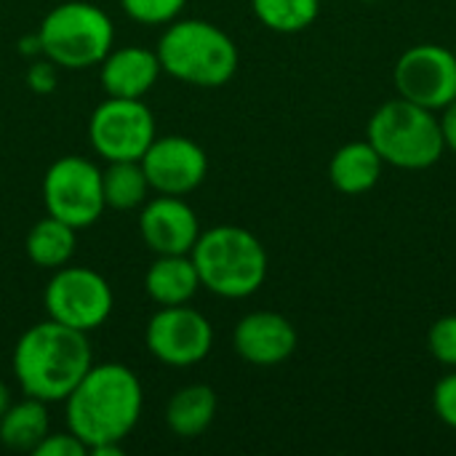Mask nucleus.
Returning <instances> with one entry per match:
<instances>
[{"label": "nucleus", "mask_w": 456, "mask_h": 456, "mask_svg": "<svg viewBox=\"0 0 456 456\" xmlns=\"http://www.w3.org/2000/svg\"><path fill=\"white\" fill-rule=\"evenodd\" d=\"M144 390L139 377L123 363H94L77 387L64 398L67 430L86 449L123 444L139 425Z\"/></svg>", "instance_id": "f257e3e1"}, {"label": "nucleus", "mask_w": 456, "mask_h": 456, "mask_svg": "<svg viewBox=\"0 0 456 456\" xmlns=\"http://www.w3.org/2000/svg\"><path fill=\"white\" fill-rule=\"evenodd\" d=\"M91 366L94 353L88 334L51 318L29 326L16 339L11 355L21 393L43 403H64Z\"/></svg>", "instance_id": "f03ea898"}, {"label": "nucleus", "mask_w": 456, "mask_h": 456, "mask_svg": "<svg viewBox=\"0 0 456 456\" xmlns=\"http://www.w3.org/2000/svg\"><path fill=\"white\" fill-rule=\"evenodd\" d=\"M155 53L166 75L198 88H219L238 72L235 40L206 19H176L166 24Z\"/></svg>", "instance_id": "7ed1b4c3"}, {"label": "nucleus", "mask_w": 456, "mask_h": 456, "mask_svg": "<svg viewBox=\"0 0 456 456\" xmlns=\"http://www.w3.org/2000/svg\"><path fill=\"white\" fill-rule=\"evenodd\" d=\"M200 289L222 299H246L267 281V251L262 240L238 224L203 230L190 251Z\"/></svg>", "instance_id": "20e7f679"}, {"label": "nucleus", "mask_w": 456, "mask_h": 456, "mask_svg": "<svg viewBox=\"0 0 456 456\" xmlns=\"http://www.w3.org/2000/svg\"><path fill=\"white\" fill-rule=\"evenodd\" d=\"M366 139L379 158L403 171H422L441 160L446 142L438 115L403 96L385 102L366 126Z\"/></svg>", "instance_id": "39448f33"}, {"label": "nucleus", "mask_w": 456, "mask_h": 456, "mask_svg": "<svg viewBox=\"0 0 456 456\" xmlns=\"http://www.w3.org/2000/svg\"><path fill=\"white\" fill-rule=\"evenodd\" d=\"M43 56L59 69H88L112 51L115 24L107 11L86 0L53 5L37 27Z\"/></svg>", "instance_id": "423d86ee"}, {"label": "nucleus", "mask_w": 456, "mask_h": 456, "mask_svg": "<svg viewBox=\"0 0 456 456\" xmlns=\"http://www.w3.org/2000/svg\"><path fill=\"white\" fill-rule=\"evenodd\" d=\"M43 307L51 321L77 331H94L112 315L115 294L107 278L91 267L64 265L43 289Z\"/></svg>", "instance_id": "0eeeda50"}, {"label": "nucleus", "mask_w": 456, "mask_h": 456, "mask_svg": "<svg viewBox=\"0 0 456 456\" xmlns=\"http://www.w3.org/2000/svg\"><path fill=\"white\" fill-rule=\"evenodd\" d=\"M43 203L45 214L75 230L96 224L107 208L102 192V168L83 155L56 158L43 176Z\"/></svg>", "instance_id": "6e6552de"}, {"label": "nucleus", "mask_w": 456, "mask_h": 456, "mask_svg": "<svg viewBox=\"0 0 456 456\" xmlns=\"http://www.w3.org/2000/svg\"><path fill=\"white\" fill-rule=\"evenodd\" d=\"M155 136V115L144 99L107 96L88 118V142L104 163L142 160Z\"/></svg>", "instance_id": "1a4fd4ad"}, {"label": "nucleus", "mask_w": 456, "mask_h": 456, "mask_svg": "<svg viewBox=\"0 0 456 456\" xmlns=\"http://www.w3.org/2000/svg\"><path fill=\"white\" fill-rule=\"evenodd\" d=\"M144 345L155 361L174 369H190L208 358L214 326L190 305L160 307L144 329Z\"/></svg>", "instance_id": "9d476101"}, {"label": "nucleus", "mask_w": 456, "mask_h": 456, "mask_svg": "<svg viewBox=\"0 0 456 456\" xmlns=\"http://www.w3.org/2000/svg\"><path fill=\"white\" fill-rule=\"evenodd\" d=\"M393 77L398 96L438 112L456 99V53L436 43L411 45L398 56Z\"/></svg>", "instance_id": "9b49d317"}, {"label": "nucleus", "mask_w": 456, "mask_h": 456, "mask_svg": "<svg viewBox=\"0 0 456 456\" xmlns=\"http://www.w3.org/2000/svg\"><path fill=\"white\" fill-rule=\"evenodd\" d=\"M139 163L147 174L150 187L158 195L184 198V195L195 192L208 176L206 150L182 134L155 136Z\"/></svg>", "instance_id": "f8f14e48"}, {"label": "nucleus", "mask_w": 456, "mask_h": 456, "mask_svg": "<svg viewBox=\"0 0 456 456\" xmlns=\"http://www.w3.org/2000/svg\"><path fill=\"white\" fill-rule=\"evenodd\" d=\"M200 232L195 208L179 195H155L139 208V235L155 256L190 254Z\"/></svg>", "instance_id": "ddd939ff"}, {"label": "nucleus", "mask_w": 456, "mask_h": 456, "mask_svg": "<svg viewBox=\"0 0 456 456\" xmlns=\"http://www.w3.org/2000/svg\"><path fill=\"white\" fill-rule=\"evenodd\" d=\"M299 345L294 323L270 310L248 313L238 321L232 331L235 353L251 366H278L294 355Z\"/></svg>", "instance_id": "4468645a"}, {"label": "nucleus", "mask_w": 456, "mask_h": 456, "mask_svg": "<svg viewBox=\"0 0 456 456\" xmlns=\"http://www.w3.org/2000/svg\"><path fill=\"white\" fill-rule=\"evenodd\" d=\"M160 75H163V67H160L158 53L144 45L112 48L99 61V83L107 96L144 99L155 88Z\"/></svg>", "instance_id": "2eb2a0df"}, {"label": "nucleus", "mask_w": 456, "mask_h": 456, "mask_svg": "<svg viewBox=\"0 0 456 456\" xmlns=\"http://www.w3.org/2000/svg\"><path fill=\"white\" fill-rule=\"evenodd\" d=\"M144 291L158 307L190 305L200 291V278L190 254H163L144 273Z\"/></svg>", "instance_id": "dca6fc26"}, {"label": "nucleus", "mask_w": 456, "mask_h": 456, "mask_svg": "<svg viewBox=\"0 0 456 456\" xmlns=\"http://www.w3.org/2000/svg\"><path fill=\"white\" fill-rule=\"evenodd\" d=\"M216 406H219V401H216L214 387H208L203 382L184 385L166 403V425L174 436H179L184 441L198 438L211 428V422L216 417Z\"/></svg>", "instance_id": "f3484780"}, {"label": "nucleus", "mask_w": 456, "mask_h": 456, "mask_svg": "<svg viewBox=\"0 0 456 456\" xmlns=\"http://www.w3.org/2000/svg\"><path fill=\"white\" fill-rule=\"evenodd\" d=\"M385 160L371 147V142H350L339 147L329 163V179L331 184L345 195H363L369 192L382 174Z\"/></svg>", "instance_id": "a211bd4d"}, {"label": "nucleus", "mask_w": 456, "mask_h": 456, "mask_svg": "<svg viewBox=\"0 0 456 456\" xmlns=\"http://www.w3.org/2000/svg\"><path fill=\"white\" fill-rule=\"evenodd\" d=\"M75 246H77V230L51 214L37 219L24 240V251L29 262L51 273L69 265V259L75 256Z\"/></svg>", "instance_id": "6ab92c4d"}, {"label": "nucleus", "mask_w": 456, "mask_h": 456, "mask_svg": "<svg viewBox=\"0 0 456 456\" xmlns=\"http://www.w3.org/2000/svg\"><path fill=\"white\" fill-rule=\"evenodd\" d=\"M51 433L48 403L24 395V401L11 403L0 417V444L11 452L32 454L37 444Z\"/></svg>", "instance_id": "aec40b11"}, {"label": "nucleus", "mask_w": 456, "mask_h": 456, "mask_svg": "<svg viewBox=\"0 0 456 456\" xmlns=\"http://www.w3.org/2000/svg\"><path fill=\"white\" fill-rule=\"evenodd\" d=\"M104 206L112 211H136L147 203L152 187L139 160H110L102 168Z\"/></svg>", "instance_id": "412c9836"}, {"label": "nucleus", "mask_w": 456, "mask_h": 456, "mask_svg": "<svg viewBox=\"0 0 456 456\" xmlns=\"http://www.w3.org/2000/svg\"><path fill=\"white\" fill-rule=\"evenodd\" d=\"M251 8L267 29L294 35L307 29L318 19L321 0H251Z\"/></svg>", "instance_id": "4be33fe9"}, {"label": "nucleus", "mask_w": 456, "mask_h": 456, "mask_svg": "<svg viewBox=\"0 0 456 456\" xmlns=\"http://www.w3.org/2000/svg\"><path fill=\"white\" fill-rule=\"evenodd\" d=\"M118 3L128 19L147 27H166L176 21L187 5V0H118Z\"/></svg>", "instance_id": "5701e85b"}, {"label": "nucleus", "mask_w": 456, "mask_h": 456, "mask_svg": "<svg viewBox=\"0 0 456 456\" xmlns=\"http://www.w3.org/2000/svg\"><path fill=\"white\" fill-rule=\"evenodd\" d=\"M428 350L430 355L449 366L456 369V315H446V318H438L433 326H430V334H428Z\"/></svg>", "instance_id": "b1692460"}, {"label": "nucleus", "mask_w": 456, "mask_h": 456, "mask_svg": "<svg viewBox=\"0 0 456 456\" xmlns=\"http://www.w3.org/2000/svg\"><path fill=\"white\" fill-rule=\"evenodd\" d=\"M56 86H59V67H56L51 59L37 56V59L29 64V69H27V88H29L32 94L48 96V94L56 91Z\"/></svg>", "instance_id": "393cba45"}, {"label": "nucleus", "mask_w": 456, "mask_h": 456, "mask_svg": "<svg viewBox=\"0 0 456 456\" xmlns=\"http://www.w3.org/2000/svg\"><path fill=\"white\" fill-rule=\"evenodd\" d=\"M35 456H86L88 454V449H86V444L77 438V436H72L69 430L67 433H48L40 444H37V449L32 452Z\"/></svg>", "instance_id": "a878e982"}, {"label": "nucleus", "mask_w": 456, "mask_h": 456, "mask_svg": "<svg viewBox=\"0 0 456 456\" xmlns=\"http://www.w3.org/2000/svg\"><path fill=\"white\" fill-rule=\"evenodd\" d=\"M433 409L438 419L456 430V371L446 374L433 390Z\"/></svg>", "instance_id": "bb28decb"}, {"label": "nucleus", "mask_w": 456, "mask_h": 456, "mask_svg": "<svg viewBox=\"0 0 456 456\" xmlns=\"http://www.w3.org/2000/svg\"><path fill=\"white\" fill-rule=\"evenodd\" d=\"M438 123H441V134H444L446 147H449L452 152H456V99L454 102H449V104L441 110Z\"/></svg>", "instance_id": "cd10ccee"}, {"label": "nucleus", "mask_w": 456, "mask_h": 456, "mask_svg": "<svg viewBox=\"0 0 456 456\" xmlns=\"http://www.w3.org/2000/svg\"><path fill=\"white\" fill-rule=\"evenodd\" d=\"M19 53H21V56H43V48H40V37H37V32L24 35V37L19 40Z\"/></svg>", "instance_id": "c85d7f7f"}, {"label": "nucleus", "mask_w": 456, "mask_h": 456, "mask_svg": "<svg viewBox=\"0 0 456 456\" xmlns=\"http://www.w3.org/2000/svg\"><path fill=\"white\" fill-rule=\"evenodd\" d=\"M11 403H13V401H11V390H8L5 382H0V417L5 414V409H8Z\"/></svg>", "instance_id": "c756f323"}, {"label": "nucleus", "mask_w": 456, "mask_h": 456, "mask_svg": "<svg viewBox=\"0 0 456 456\" xmlns=\"http://www.w3.org/2000/svg\"><path fill=\"white\" fill-rule=\"evenodd\" d=\"M366 3H374V0H366Z\"/></svg>", "instance_id": "7c9ffc66"}, {"label": "nucleus", "mask_w": 456, "mask_h": 456, "mask_svg": "<svg viewBox=\"0 0 456 456\" xmlns=\"http://www.w3.org/2000/svg\"><path fill=\"white\" fill-rule=\"evenodd\" d=\"M454 53H456V48H454Z\"/></svg>", "instance_id": "2f4dec72"}]
</instances>
